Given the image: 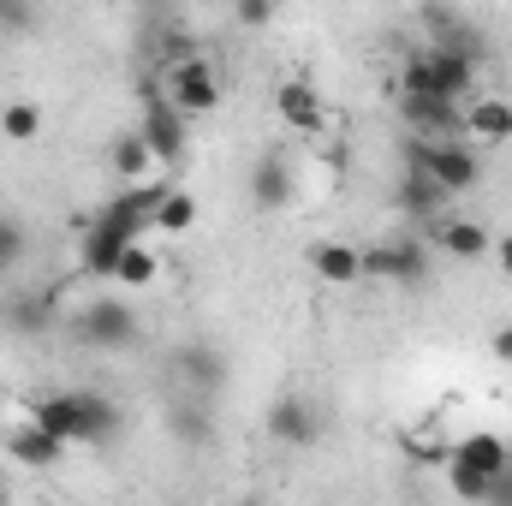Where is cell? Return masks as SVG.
<instances>
[{"instance_id":"obj_1","label":"cell","mask_w":512,"mask_h":506,"mask_svg":"<svg viewBox=\"0 0 512 506\" xmlns=\"http://www.w3.org/2000/svg\"><path fill=\"white\" fill-rule=\"evenodd\" d=\"M405 167H423L447 197H465L483 179V161L465 137H405Z\"/></svg>"},{"instance_id":"obj_2","label":"cell","mask_w":512,"mask_h":506,"mask_svg":"<svg viewBox=\"0 0 512 506\" xmlns=\"http://www.w3.org/2000/svg\"><path fill=\"white\" fill-rule=\"evenodd\" d=\"M72 328H78V340L96 346V352H131L137 334H143V328H137V310L120 304V298H96V304H84Z\"/></svg>"},{"instance_id":"obj_3","label":"cell","mask_w":512,"mask_h":506,"mask_svg":"<svg viewBox=\"0 0 512 506\" xmlns=\"http://www.w3.org/2000/svg\"><path fill=\"white\" fill-rule=\"evenodd\" d=\"M161 84H167V102H173L185 120H209V114L221 108V78H215L209 54H197V60H185V66L161 72Z\"/></svg>"},{"instance_id":"obj_4","label":"cell","mask_w":512,"mask_h":506,"mask_svg":"<svg viewBox=\"0 0 512 506\" xmlns=\"http://www.w3.org/2000/svg\"><path fill=\"white\" fill-rule=\"evenodd\" d=\"M423 72H429V96H453V102H465V96L477 90V48L435 42V48H423Z\"/></svg>"},{"instance_id":"obj_5","label":"cell","mask_w":512,"mask_h":506,"mask_svg":"<svg viewBox=\"0 0 512 506\" xmlns=\"http://www.w3.org/2000/svg\"><path fill=\"white\" fill-rule=\"evenodd\" d=\"M143 143H149V155H155V167H179L185 161V149H191V137H185V114L173 108V102H155L149 96V108H143Z\"/></svg>"},{"instance_id":"obj_6","label":"cell","mask_w":512,"mask_h":506,"mask_svg":"<svg viewBox=\"0 0 512 506\" xmlns=\"http://www.w3.org/2000/svg\"><path fill=\"white\" fill-rule=\"evenodd\" d=\"M399 120L411 126V137H465V102L453 96H399Z\"/></svg>"},{"instance_id":"obj_7","label":"cell","mask_w":512,"mask_h":506,"mask_svg":"<svg viewBox=\"0 0 512 506\" xmlns=\"http://www.w3.org/2000/svg\"><path fill=\"white\" fill-rule=\"evenodd\" d=\"M393 209H399V221H441L447 215V191L423 167H405L399 185H393Z\"/></svg>"},{"instance_id":"obj_8","label":"cell","mask_w":512,"mask_h":506,"mask_svg":"<svg viewBox=\"0 0 512 506\" xmlns=\"http://www.w3.org/2000/svg\"><path fill=\"white\" fill-rule=\"evenodd\" d=\"M268 435L280 441V447H316V435H322V423H316V405L310 399H298V393H286V399H274L268 405Z\"/></svg>"},{"instance_id":"obj_9","label":"cell","mask_w":512,"mask_h":506,"mask_svg":"<svg viewBox=\"0 0 512 506\" xmlns=\"http://www.w3.org/2000/svg\"><path fill=\"white\" fill-rule=\"evenodd\" d=\"M429 239H435V251L453 256V262H483V256L495 251L489 227H483V221H459V215H447V221H429Z\"/></svg>"},{"instance_id":"obj_10","label":"cell","mask_w":512,"mask_h":506,"mask_svg":"<svg viewBox=\"0 0 512 506\" xmlns=\"http://www.w3.org/2000/svg\"><path fill=\"white\" fill-rule=\"evenodd\" d=\"M274 114L292 131H322L328 126V108H322V96H316L310 78H286V84L274 90Z\"/></svg>"},{"instance_id":"obj_11","label":"cell","mask_w":512,"mask_h":506,"mask_svg":"<svg viewBox=\"0 0 512 506\" xmlns=\"http://www.w3.org/2000/svg\"><path fill=\"white\" fill-rule=\"evenodd\" d=\"M30 417H36L48 435H60L66 447H84V405H78V387H66V393H42V399L30 405Z\"/></svg>"},{"instance_id":"obj_12","label":"cell","mask_w":512,"mask_h":506,"mask_svg":"<svg viewBox=\"0 0 512 506\" xmlns=\"http://www.w3.org/2000/svg\"><path fill=\"white\" fill-rule=\"evenodd\" d=\"M6 453H12L18 465H30V471H54V465L66 459V441H60V435H48V429L30 417V423H18V429L6 435Z\"/></svg>"},{"instance_id":"obj_13","label":"cell","mask_w":512,"mask_h":506,"mask_svg":"<svg viewBox=\"0 0 512 506\" xmlns=\"http://www.w3.org/2000/svg\"><path fill=\"white\" fill-rule=\"evenodd\" d=\"M310 268H316L322 286H358V280H364V251L346 245V239H322V245L310 251Z\"/></svg>"},{"instance_id":"obj_14","label":"cell","mask_w":512,"mask_h":506,"mask_svg":"<svg viewBox=\"0 0 512 506\" xmlns=\"http://www.w3.org/2000/svg\"><path fill=\"white\" fill-rule=\"evenodd\" d=\"M292 197H298V173L280 155H262L251 167V203L256 209H286Z\"/></svg>"},{"instance_id":"obj_15","label":"cell","mask_w":512,"mask_h":506,"mask_svg":"<svg viewBox=\"0 0 512 506\" xmlns=\"http://www.w3.org/2000/svg\"><path fill=\"white\" fill-rule=\"evenodd\" d=\"M453 459H465V465H477V471H489V477H507L512 471V447L495 435V429L459 435V441H453Z\"/></svg>"},{"instance_id":"obj_16","label":"cell","mask_w":512,"mask_h":506,"mask_svg":"<svg viewBox=\"0 0 512 506\" xmlns=\"http://www.w3.org/2000/svg\"><path fill=\"white\" fill-rule=\"evenodd\" d=\"M465 137H477V143H512V102H501V96L471 102L465 108Z\"/></svg>"},{"instance_id":"obj_17","label":"cell","mask_w":512,"mask_h":506,"mask_svg":"<svg viewBox=\"0 0 512 506\" xmlns=\"http://www.w3.org/2000/svg\"><path fill=\"white\" fill-rule=\"evenodd\" d=\"M78 405H84V447H102V441L120 435V405H114L108 393L78 387Z\"/></svg>"},{"instance_id":"obj_18","label":"cell","mask_w":512,"mask_h":506,"mask_svg":"<svg viewBox=\"0 0 512 506\" xmlns=\"http://www.w3.org/2000/svg\"><path fill=\"white\" fill-rule=\"evenodd\" d=\"M161 280V256L149 251L143 239H131L120 262H114V286H131V292H143V286H155Z\"/></svg>"},{"instance_id":"obj_19","label":"cell","mask_w":512,"mask_h":506,"mask_svg":"<svg viewBox=\"0 0 512 506\" xmlns=\"http://www.w3.org/2000/svg\"><path fill=\"white\" fill-rule=\"evenodd\" d=\"M108 155H114V173H120L126 185H131V179H149V173H155V155H149V143H143V131H137V126L120 131Z\"/></svg>"},{"instance_id":"obj_20","label":"cell","mask_w":512,"mask_h":506,"mask_svg":"<svg viewBox=\"0 0 512 506\" xmlns=\"http://www.w3.org/2000/svg\"><path fill=\"white\" fill-rule=\"evenodd\" d=\"M167 429H173L179 447H209V441H215V423H209V411H203L197 399L173 405V411H167Z\"/></svg>"},{"instance_id":"obj_21","label":"cell","mask_w":512,"mask_h":506,"mask_svg":"<svg viewBox=\"0 0 512 506\" xmlns=\"http://www.w3.org/2000/svg\"><path fill=\"white\" fill-rule=\"evenodd\" d=\"M149 227H155V233H191V227H197V197L179 191V185H167V197H161V209H155Z\"/></svg>"},{"instance_id":"obj_22","label":"cell","mask_w":512,"mask_h":506,"mask_svg":"<svg viewBox=\"0 0 512 506\" xmlns=\"http://www.w3.org/2000/svg\"><path fill=\"white\" fill-rule=\"evenodd\" d=\"M495 483H501V477H489V471H477V465H465V459L447 453V489H453L459 501H495Z\"/></svg>"},{"instance_id":"obj_23","label":"cell","mask_w":512,"mask_h":506,"mask_svg":"<svg viewBox=\"0 0 512 506\" xmlns=\"http://www.w3.org/2000/svg\"><path fill=\"white\" fill-rule=\"evenodd\" d=\"M179 376L191 381L197 393H209V387L227 381V370H221V352H209V346H185V352H179Z\"/></svg>"},{"instance_id":"obj_24","label":"cell","mask_w":512,"mask_h":506,"mask_svg":"<svg viewBox=\"0 0 512 506\" xmlns=\"http://www.w3.org/2000/svg\"><path fill=\"white\" fill-rule=\"evenodd\" d=\"M0 137H12V143L42 137V108H36V102H6V108H0Z\"/></svg>"},{"instance_id":"obj_25","label":"cell","mask_w":512,"mask_h":506,"mask_svg":"<svg viewBox=\"0 0 512 506\" xmlns=\"http://www.w3.org/2000/svg\"><path fill=\"white\" fill-rule=\"evenodd\" d=\"M48 310H54V298H24V304H12V328H24V334H42V328L54 322Z\"/></svg>"},{"instance_id":"obj_26","label":"cell","mask_w":512,"mask_h":506,"mask_svg":"<svg viewBox=\"0 0 512 506\" xmlns=\"http://www.w3.org/2000/svg\"><path fill=\"white\" fill-rule=\"evenodd\" d=\"M197 54H203V48H197L185 30H167V36H161V72H173V66H185V60H197Z\"/></svg>"},{"instance_id":"obj_27","label":"cell","mask_w":512,"mask_h":506,"mask_svg":"<svg viewBox=\"0 0 512 506\" xmlns=\"http://www.w3.org/2000/svg\"><path fill=\"white\" fill-rule=\"evenodd\" d=\"M233 18L245 30H268L274 24V0H233Z\"/></svg>"},{"instance_id":"obj_28","label":"cell","mask_w":512,"mask_h":506,"mask_svg":"<svg viewBox=\"0 0 512 506\" xmlns=\"http://www.w3.org/2000/svg\"><path fill=\"white\" fill-rule=\"evenodd\" d=\"M18 256H24V227L18 221H0V274L18 268Z\"/></svg>"},{"instance_id":"obj_29","label":"cell","mask_w":512,"mask_h":506,"mask_svg":"<svg viewBox=\"0 0 512 506\" xmlns=\"http://www.w3.org/2000/svg\"><path fill=\"white\" fill-rule=\"evenodd\" d=\"M495 268H501V280H512V233H501V239H495Z\"/></svg>"},{"instance_id":"obj_30","label":"cell","mask_w":512,"mask_h":506,"mask_svg":"<svg viewBox=\"0 0 512 506\" xmlns=\"http://www.w3.org/2000/svg\"><path fill=\"white\" fill-rule=\"evenodd\" d=\"M489 346H495V364H512V328H495Z\"/></svg>"},{"instance_id":"obj_31","label":"cell","mask_w":512,"mask_h":506,"mask_svg":"<svg viewBox=\"0 0 512 506\" xmlns=\"http://www.w3.org/2000/svg\"><path fill=\"white\" fill-rule=\"evenodd\" d=\"M0 18L6 24H24V0H0Z\"/></svg>"},{"instance_id":"obj_32","label":"cell","mask_w":512,"mask_h":506,"mask_svg":"<svg viewBox=\"0 0 512 506\" xmlns=\"http://www.w3.org/2000/svg\"><path fill=\"white\" fill-rule=\"evenodd\" d=\"M6 495H12V483H6V477H0V501H6Z\"/></svg>"}]
</instances>
